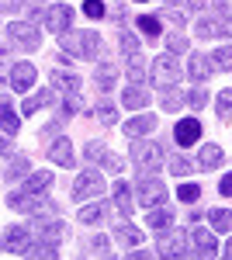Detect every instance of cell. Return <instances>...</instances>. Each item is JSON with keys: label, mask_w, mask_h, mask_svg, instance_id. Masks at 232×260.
Instances as JSON below:
<instances>
[{"label": "cell", "mask_w": 232, "mask_h": 260, "mask_svg": "<svg viewBox=\"0 0 232 260\" xmlns=\"http://www.w3.org/2000/svg\"><path fill=\"white\" fill-rule=\"evenodd\" d=\"M180 62L174 56H156L153 59V70H149V80H153L156 90H174L177 83H180Z\"/></svg>", "instance_id": "cell-1"}, {"label": "cell", "mask_w": 232, "mask_h": 260, "mask_svg": "<svg viewBox=\"0 0 232 260\" xmlns=\"http://www.w3.org/2000/svg\"><path fill=\"white\" fill-rule=\"evenodd\" d=\"M128 156L136 163L139 170H149V167H159L163 163V146L156 139H132V149H128Z\"/></svg>", "instance_id": "cell-2"}, {"label": "cell", "mask_w": 232, "mask_h": 260, "mask_svg": "<svg viewBox=\"0 0 232 260\" xmlns=\"http://www.w3.org/2000/svg\"><path fill=\"white\" fill-rule=\"evenodd\" d=\"M163 198H167L163 180L153 177L149 170H142V174H139V184H136V201L146 205V208H153V205H163Z\"/></svg>", "instance_id": "cell-3"}, {"label": "cell", "mask_w": 232, "mask_h": 260, "mask_svg": "<svg viewBox=\"0 0 232 260\" xmlns=\"http://www.w3.org/2000/svg\"><path fill=\"white\" fill-rule=\"evenodd\" d=\"M7 39L14 45H21V49H28V52H35V49H42V28H35L31 21H11Z\"/></svg>", "instance_id": "cell-4"}, {"label": "cell", "mask_w": 232, "mask_h": 260, "mask_svg": "<svg viewBox=\"0 0 232 260\" xmlns=\"http://www.w3.org/2000/svg\"><path fill=\"white\" fill-rule=\"evenodd\" d=\"M52 83H56V90L66 94L62 115H73V111L80 108V77L77 73H66V70H52Z\"/></svg>", "instance_id": "cell-5"}, {"label": "cell", "mask_w": 232, "mask_h": 260, "mask_svg": "<svg viewBox=\"0 0 232 260\" xmlns=\"http://www.w3.org/2000/svg\"><path fill=\"white\" fill-rule=\"evenodd\" d=\"M101 194H104V177L97 174L94 167H87V170L77 177V184H73V198L90 201V198H101Z\"/></svg>", "instance_id": "cell-6"}, {"label": "cell", "mask_w": 232, "mask_h": 260, "mask_svg": "<svg viewBox=\"0 0 232 260\" xmlns=\"http://www.w3.org/2000/svg\"><path fill=\"white\" fill-rule=\"evenodd\" d=\"M42 24H45L49 31H56V35L70 31V28H73V7H70V4H52V7H45V11H42Z\"/></svg>", "instance_id": "cell-7"}, {"label": "cell", "mask_w": 232, "mask_h": 260, "mask_svg": "<svg viewBox=\"0 0 232 260\" xmlns=\"http://www.w3.org/2000/svg\"><path fill=\"white\" fill-rule=\"evenodd\" d=\"M156 250H159V257H187L191 250H187V233H180V229H167L163 236H159V243H156Z\"/></svg>", "instance_id": "cell-8"}, {"label": "cell", "mask_w": 232, "mask_h": 260, "mask_svg": "<svg viewBox=\"0 0 232 260\" xmlns=\"http://www.w3.org/2000/svg\"><path fill=\"white\" fill-rule=\"evenodd\" d=\"M194 35H197V39H232V21L205 14V18L194 24Z\"/></svg>", "instance_id": "cell-9"}, {"label": "cell", "mask_w": 232, "mask_h": 260, "mask_svg": "<svg viewBox=\"0 0 232 260\" xmlns=\"http://www.w3.org/2000/svg\"><path fill=\"white\" fill-rule=\"evenodd\" d=\"M31 233H35V240L42 243H62V236H66V222L59 219H35V225H31Z\"/></svg>", "instance_id": "cell-10"}, {"label": "cell", "mask_w": 232, "mask_h": 260, "mask_svg": "<svg viewBox=\"0 0 232 260\" xmlns=\"http://www.w3.org/2000/svg\"><path fill=\"white\" fill-rule=\"evenodd\" d=\"M7 80H11V87H14V90L28 94V90L35 87V80H39V70H35L31 62H14V70L7 73Z\"/></svg>", "instance_id": "cell-11"}, {"label": "cell", "mask_w": 232, "mask_h": 260, "mask_svg": "<svg viewBox=\"0 0 232 260\" xmlns=\"http://www.w3.org/2000/svg\"><path fill=\"white\" fill-rule=\"evenodd\" d=\"M4 250H7V253L24 257V253L31 250V233H28L24 225H11V229L4 233Z\"/></svg>", "instance_id": "cell-12"}, {"label": "cell", "mask_w": 232, "mask_h": 260, "mask_svg": "<svg viewBox=\"0 0 232 260\" xmlns=\"http://www.w3.org/2000/svg\"><path fill=\"white\" fill-rule=\"evenodd\" d=\"M201 139V121L197 118H180L174 128V142L177 146H194V142Z\"/></svg>", "instance_id": "cell-13"}, {"label": "cell", "mask_w": 232, "mask_h": 260, "mask_svg": "<svg viewBox=\"0 0 232 260\" xmlns=\"http://www.w3.org/2000/svg\"><path fill=\"white\" fill-rule=\"evenodd\" d=\"M121 101H125V111H139V108H146V104L153 101V94H149L146 83H128L125 94H121Z\"/></svg>", "instance_id": "cell-14"}, {"label": "cell", "mask_w": 232, "mask_h": 260, "mask_svg": "<svg viewBox=\"0 0 232 260\" xmlns=\"http://www.w3.org/2000/svg\"><path fill=\"white\" fill-rule=\"evenodd\" d=\"M49 160L56 163V167H73V142H70V136H59L49 146Z\"/></svg>", "instance_id": "cell-15"}, {"label": "cell", "mask_w": 232, "mask_h": 260, "mask_svg": "<svg viewBox=\"0 0 232 260\" xmlns=\"http://www.w3.org/2000/svg\"><path fill=\"white\" fill-rule=\"evenodd\" d=\"M115 205H118V212H121L125 219L132 215V208H136V191H132V184H125V180L115 184Z\"/></svg>", "instance_id": "cell-16"}, {"label": "cell", "mask_w": 232, "mask_h": 260, "mask_svg": "<svg viewBox=\"0 0 232 260\" xmlns=\"http://www.w3.org/2000/svg\"><path fill=\"white\" fill-rule=\"evenodd\" d=\"M45 187H52V170H31V174L24 177V187H21V191H28V194H42Z\"/></svg>", "instance_id": "cell-17"}, {"label": "cell", "mask_w": 232, "mask_h": 260, "mask_svg": "<svg viewBox=\"0 0 232 260\" xmlns=\"http://www.w3.org/2000/svg\"><path fill=\"white\" fill-rule=\"evenodd\" d=\"M153 128H156L153 115H139V118L125 121V136H128V139H142V136H149Z\"/></svg>", "instance_id": "cell-18"}, {"label": "cell", "mask_w": 232, "mask_h": 260, "mask_svg": "<svg viewBox=\"0 0 232 260\" xmlns=\"http://www.w3.org/2000/svg\"><path fill=\"white\" fill-rule=\"evenodd\" d=\"M146 222H149V229H153V233H167V229H170V222H174V212H170V208H163V205H153V208H149V215H146Z\"/></svg>", "instance_id": "cell-19"}, {"label": "cell", "mask_w": 232, "mask_h": 260, "mask_svg": "<svg viewBox=\"0 0 232 260\" xmlns=\"http://www.w3.org/2000/svg\"><path fill=\"white\" fill-rule=\"evenodd\" d=\"M191 240H194V246H197V253H201V257H215V253H218V246H215V236L208 233V229H205V225H197V229H194Z\"/></svg>", "instance_id": "cell-20"}, {"label": "cell", "mask_w": 232, "mask_h": 260, "mask_svg": "<svg viewBox=\"0 0 232 260\" xmlns=\"http://www.w3.org/2000/svg\"><path fill=\"white\" fill-rule=\"evenodd\" d=\"M59 49L62 52H70V56H77V59H83V31H62L59 35Z\"/></svg>", "instance_id": "cell-21"}, {"label": "cell", "mask_w": 232, "mask_h": 260, "mask_svg": "<svg viewBox=\"0 0 232 260\" xmlns=\"http://www.w3.org/2000/svg\"><path fill=\"white\" fill-rule=\"evenodd\" d=\"M212 70H215L212 59H205V56H191V62H187V77H191L194 83H205Z\"/></svg>", "instance_id": "cell-22"}, {"label": "cell", "mask_w": 232, "mask_h": 260, "mask_svg": "<svg viewBox=\"0 0 232 260\" xmlns=\"http://www.w3.org/2000/svg\"><path fill=\"white\" fill-rule=\"evenodd\" d=\"M115 240L121 243V246H139V243H142V229L128 225V219H125V222H118V225H115Z\"/></svg>", "instance_id": "cell-23"}, {"label": "cell", "mask_w": 232, "mask_h": 260, "mask_svg": "<svg viewBox=\"0 0 232 260\" xmlns=\"http://www.w3.org/2000/svg\"><path fill=\"white\" fill-rule=\"evenodd\" d=\"M118 80V66H111V62H101L94 70V83H97V90H111Z\"/></svg>", "instance_id": "cell-24"}, {"label": "cell", "mask_w": 232, "mask_h": 260, "mask_svg": "<svg viewBox=\"0 0 232 260\" xmlns=\"http://www.w3.org/2000/svg\"><path fill=\"white\" fill-rule=\"evenodd\" d=\"M222 160H225V156H222V149H218L215 142L201 146V153H197V163H201V170H215V167H218Z\"/></svg>", "instance_id": "cell-25"}, {"label": "cell", "mask_w": 232, "mask_h": 260, "mask_svg": "<svg viewBox=\"0 0 232 260\" xmlns=\"http://www.w3.org/2000/svg\"><path fill=\"white\" fill-rule=\"evenodd\" d=\"M0 121H4V132L7 136H18V128H21V118L14 115V104L4 98V104H0Z\"/></svg>", "instance_id": "cell-26"}, {"label": "cell", "mask_w": 232, "mask_h": 260, "mask_svg": "<svg viewBox=\"0 0 232 260\" xmlns=\"http://www.w3.org/2000/svg\"><path fill=\"white\" fill-rule=\"evenodd\" d=\"M49 101H52V94H49V90L28 94V98H24V104H21V111H24V115H35V111H42V108L49 104Z\"/></svg>", "instance_id": "cell-27"}, {"label": "cell", "mask_w": 232, "mask_h": 260, "mask_svg": "<svg viewBox=\"0 0 232 260\" xmlns=\"http://www.w3.org/2000/svg\"><path fill=\"white\" fill-rule=\"evenodd\" d=\"M101 56V35L83 28V59H97Z\"/></svg>", "instance_id": "cell-28"}, {"label": "cell", "mask_w": 232, "mask_h": 260, "mask_svg": "<svg viewBox=\"0 0 232 260\" xmlns=\"http://www.w3.org/2000/svg\"><path fill=\"white\" fill-rule=\"evenodd\" d=\"M104 219V205L101 201H94V205H83L77 212V222H87V225H94V222Z\"/></svg>", "instance_id": "cell-29"}, {"label": "cell", "mask_w": 232, "mask_h": 260, "mask_svg": "<svg viewBox=\"0 0 232 260\" xmlns=\"http://www.w3.org/2000/svg\"><path fill=\"white\" fill-rule=\"evenodd\" d=\"M208 219H212L215 233H229V229H232V212H225V208H212Z\"/></svg>", "instance_id": "cell-30"}, {"label": "cell", "mask_w": 232, "mask_h": 260, "mask_svg": "<svg viewBox=\"0 0 232 260\" xmlns=\"http://www.w3.org/2000/svg\"><path fill=\"white\" fill-rule=\"evenodd\" d=\"M136 24L142 28V35H146V39H159V35H163V28H159V18H156V14H142Z\"/></svg>", "instance_id": "cell-31"}, {"label": "cell", "mask_w": 232, "mask_h": 260, "mask_svg": "<svg viewBox=\"0 0 232 260\" xmlns=\"http://www.w3.org/2000/svg\"><path fill=\"white\" fill-rule=\"evenodd\" d=\"M31 170H28V160L24 156H14V160H7V170H4V177L7 180H18V177H28Z\"/></svg>", "instance_id": "cell-32"}, {"label": "cell", "mask_w": 232, "mask_h": 260, "mask_svg": "<svg viewBox=\"0 0 232 260\" xmlns=\"http://www.w3.org/2000/svg\"><path fill=\"white\" fill-rule=\"evenodd\" d=\"M212 66H215V70H225V73H232V45L215 49V52H212Z\"/></svg>", "instance_id": "cell-33"}, {"label": "cell", "mask_w": 232, "mask_h": 260, "mask_svg": "<svg viewBox=\"0 0 232 260\" xmlns=\"http://www.w3.org/2000/svg\"><path fill=\"white\" fill-rule=\"evenodd\" d=\"M118 45H121V52H125V56H139V42H136V35H132L128 28H121V31H118Z\"/></svg>", "instance_id": "cell-34"}, {"label": "cell", "mask_w": 232, "mask_h": 260, "mask_svg": "<svg viewBox=\"0 0 232 260\" xmlns=\"http://www.w3.org/2000/svg\"><path fill=\"white\" fill-rule=\"evenodd\" d=\"M24 257H45V260H52V257H59V250H56V243H31V250L24 253Z\"/></svg>", "instance_id": "cell-35"}, {"label": "cell", "mask_w": 232, "mask_h": 260, "mask_svg": "<svg viewBox=\"0 0 232 260\" xmlns=\"http://www.w3.org/2000/svg\"><path fill=\"white\" fill-rule=\"evenodd\" d=\"M187 35L184 31H174V35H167V49H170V56H177V52H187Z\"/></svg>", "instance_id": "cell-36"}, {"label": "cell", "mask_w": 232, "mask_h": 260, "mask_svg": "<svg viewBox=\"0 0 232 260\" xmlns=\"http://www.w3.org/2000/svg\"><path fill=\"white\" fill-rule=\"evenodd\" d=\"M167 167H170V174H174V177H187V174L194 170V163H191V160H184V156H174V160L167 163Z\"/></svg>", "instance_id": "cell-37"}, {"label": "cell", "mask_w": 232, "mask_h": 260, "mask_svg": "<svg viewBox=\"0 0 232 260\" xmlns=\"http://www.w3.org/2000/svg\"><path fill=\"white\" fill-rule=\"evenodd\" d=\"M187 104H191V108H205V104H208V90H205L201 83H194V90L187 94Z\"/></svg>", "instance_id": "cell-38"}, {"label": "cell", "mask_w": 232, "mask_h": 260, "mask_svg": "<svg viewBox=\"0 0 232 260\" xmlns=\"http://www.w3.org/2000/svg\"><path fill=\"white\" fill-rule=\"evenodd\" d=\"M197 194H201V187H197V184H180V191H177V198L184 201V205H194Z\"/></svg>", "instance_id": "cell-39"}, {"label": "cell", "mask_w": 232, "mask_h": 260, "mask_svg": "<svg viewBox=\"0 0 232 260\" xmlns=\"http://www.w3.org/2000/svg\"><path fill=\"white\" fill-rule=\"evenodd\" d=\"M83 14L90 21H101L104 18V0H87V4H83Z\"/></svg>", "instance_id": "cell-40"}, {"label": "cell", "mask_w": 232, "mask_h": 260, "mask_svg": "<svg viewBox=\"0 0 232 260\" xmlns=\"http://www.w3.org/2000/svg\"><path fill=\"white\" fill-rule=\"evenodd\" d=\"M94 115L101 118V125H115V121H118V111L111 108V104H101V108H97Z\"/></svg>", "instance_id": "cell-41"}, {"label": "cell", "mask_w": 232, "mask_h": 260, "mask_svg": "<svg viewBox=\"0 0 232 260\" xmlns=\"http://www.w3.org/2000/svg\"><path fill=\"white\" fill-rule=\"evenodd\" d=\"M163 18L170 21V24H177V28H184V24H187V14H184L180 7H167V11H163Z\"/></svg>", "instance_id": "cell-42"}, {"label": "cell", "mask_w": 232, "mask_h": 260, "mask_svg": "<svg viewBox=\"0 0 232 260\" xmlns=\"http://www.w3.org/2000/svg\"><path fill=\"white\" fill-rule=\"evenodd\" d=\"M212 7H215V18L232 21V0H212Z\"/></svg>", "instance_id": "cell-43"}, {"label": "cell", "mask_w": 232, "mask_h": 260, "mask_svg": "<svg viewBox=\"0 0 232 260\" xmlns=\"http://www.w3.org/2000/svg\"><path fill=\"white\" fill-rule=\"evenodd\" d=\"M101 163H104L111 174H121V170H125V160H121V156H115V153H104V156H101Z\"/></svg>", "instance_id": "cell-44"}, {"label": "cell", "mask_w": 232, "mask_h": 260, "mask_svg": "<svg viewBox=\"0 0 232 260\" xmlns=\"http://www.w3.org/2000/svg\"><path fill=\"white\" fill-rule=\"evenodd\" d=\"M218 115H222V118L232 115V90H222V94H218Z\"/></svg>", "instance_id": "cell-45"}, {"label": "cell", "mask_w": 232, "mask_h": 260, "mask_svg": "<svg viewBox=\"0 0 232 260\" xmlns=\"http://www.w3.org/2000/svg\"><path fill=\"white\" fill-rule=\"evenodd\" d=\"M108 149H104V142L101 139H94V142H87V160H101Z\"/></svg>", "instance_id": "cell-46"}, {"label": "cell", "mask_w": 232, "mask_h": 260, "mask_svg": "<svg viewBox=\"0 0 232 260\" xmlns=\"http://www.w3.org/2000/svg\"><path fill=\"white\" fill-rule=\"evenodd\" d=\"M184 101H187V98H177V94H170V90H167V98H163V104H167V111H177V108H180Z\"/></svg>", "instance_id": "cell-47"}, {"label": "cell", "mask_w": 232, "mask_h": 260, "mask_svg": "<svg viewBox=\"0 0 232 260\" xmlns=\"http://www.w3.org/2000/svg\"><path fill=\"white\" fill-rule=\"evenodd\" d=\"M90 246H94V253H101V257H104V253H111V250H108V240H104V236H94V243H90Z\"/></svg>", "instance_id": "cell-48"}, {"label": "cell", "mask_w": 232, "mask_h": 260, "mask_svg": "<svg viewBox=\"0 0 232 260\" xmlns=\"http://www.w3.org/2000/svg\"><path fill=\"white\" fill-rule=\"evenodd\" d=\"M218 191H222L225 198H232V174H225V177L218 180Z\"/></svg>", "instance_id": "cell-49"}, {"label": "cell", "mask_w": 232, "mask_h": 260, "mask_svg": "<svg viewBox=\"0 0 232 260\" xmlns=\"http://www.w3.org/2000/svg\"><path fill=\"white\" fill-rule=\"evenodd\" d=\"M128 257H136V260H142V257H153L149 250H128Z\"/></svg>", "instance_id": "cell-50"}, {"label": "cell", "mask_w": 232, "mask_h": 260, "mask_svg": "<svg viewBox=\"0 0 232 260\" xmlns=\"http://www.w3.org/2000/svg\"><path fill=\"white\" fill-rule=\"evenodd\" d=\"M205 4H208V0H191V11H201Z\"/></svg>", "instance_id": "cell-51"}, {"label": "cell", "mask_w": 232, "mask_h": 260, "mask_svg": "<svg viewBox=\"0 0 232 260\" xmlns=\"http://www.w3.org/2000/svg\"><path fill=\"white\" fill-rule=\"evenodd\" d=\"M163 4H167V7H177V4H180V0H163ZM184 4H187V7H191V0H184Z\"/></svg>", "instance_id": "cell-52"}, {"label": "cell", "mask_w": 232, "mask_h": 260, "mask_svg": "<svg viewBox=\"0 0 232 260\" xmlns=\"http://www.w3.org/2000/svg\"><path fill=\"white\" fill-rule=\"evenodd\" d=\"M225 257H232V240H229V243H225Z\"/></svg>", "instance_id": "cell-53"}, {"label": "cell", "mask_w": 232, "mask_h": 260, "mask_svg": "<svg viewBox=\"0 0 232 260\" xmlns=\"http://www.w3.org/2000/svg\"><path fill=\"white\" fill-rule=\"evenodd\" d=\"M24 4H28V7H31V4H39V0H24Z\"/></svg>", "instance_id": "cell-54"}]
</instances>
